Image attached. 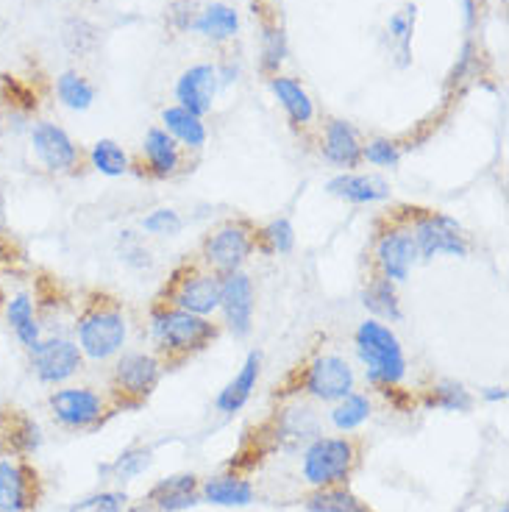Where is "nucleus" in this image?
Segmentation results:
<instances>
[{"instance_id": "obj_26", "label": "nucleus", "mask_w": 509, "mask_h": 512, "mask_svg": "<svg viewBox=\"0 0 509 512\" xmlns=\"http://www.w3.org/2000/svg\"><path fill=\"white\" fill-rule=\"evenodd\" d=\"M362 304L365 309L373 312L376 320H401L404 312H401V301H398V293H395V282L390 279H373L368 284V290L362 295Z\"/></svg>"}, {"instance_id": "obj_35", "label": "nucleus", "mask_w": 509, "mask_h": 512, "mask_svg": "<svg viewBox=\"0 0 509 512\" xmlns=\"http://www.w3.org/2000/svg\"><path fill=\"white\" fill-rule=\"evenodd\" d=\"M387 28H390V34H393V39L398 42V64L404 67V64H409V45H412V28H415V6H409L407 12L401 14H393L390 17V23H387Z\"/></svg>"}, {"instance_id": "obj_36", "label": "nucleus", "mask_w": 509, "mask_h": 512, "mask_svg": "<svg viewBox=\"0 0 509 512\" xmlns=\"http://www.w3.org/2000/svg\"><path fill=\"white\" fill-rule=\"evenodd\" d=\"M126 493H95V496H87V499L76 501L67 512H120L126 507Z\"/></svg>"}, {"instance_id": "obj_21", "label": "nucleus", "mask_w": 509, "mask_h": 512, "mask_svg": "<svg viewBox=\"0 0 509 512\" xmlns=\"http://www.w3.org/2000/svg\"><path fill=\"white\" fill-rule=\"evenodd\" d=\"M6 318H9V326H12V332L17 334V340H20L28 351L42 340V329H39L37 312H34V301H31L26 293L14 295L12 301L6 304Z\"/></svg>"}, {"instance_id": "obj_28", "label": "nucleus", "mask_w": 509, "mask_h": 512, "mask_svg": "<svg viewBox=\"0 0 509 512\" xmlns=\"http://www.w3.org/2000/svg\"><path fill=\"white\" fill-rule=\"evenodd\" d=\"M3 421L9 423L3 440H6L14 451H20V454L37 451L39 443H42V432H39V426L31 421L28 415H23V412H6Z\"/></svg>"}, {"instance_id": "obj_9", "label": "nucleus", "mask_w": 509, "mask_h": 512, "mask_svg": "<svg viewBox=\"0 0 509 512\" xmlns=\"http://www.w3.org/2000/svg\"><path fill=\"white\" fill-rule=\"evenodd\" d=\"M418 256V243H415L412 231H387L376 248L382 276L390 282H407L409 270L418 262Z\"/></svg>"}, {"instance_id": "obj_19", "label": "nucleus", "mask_w": 509, "mask_h": 512, "mask_svg": "<svg viewBox=\"0 0 509 512\" xmlns=\"http://www.w3.org/2000/svg\"><path fill=\"white\" fill-rule=\"evenodd\" d=\"M259 365H262V357L256 351H251L248 359H245V365H242V371L217 396V410L231 415V412H240L248 404V398H251L256 387V379H259Z\"/></svg>"}, {"instance_id": "obj_3", "label": "nucleus", "mask_w": 509, "mask_h": 512, "mask_svg": "<svg viewBox=\"0 0 509 512\" xmlns=\"http://www.w3.org/2000/svg\"><path fill=\"white\" fill-rule=\"evenodd\" d=\"M126 318L117 309H95L78 323V348L90 359H109L126 343Z\"/></svg>"}, {"instance_id": "obj_29", "label": "nucleus", "mask_w": 509, "mask_h": 512, "mask_svg": "<svg viewBox=\"0 0 509 512\" xmlns=\"http://www.w3.org/2000/svg\"><path fill=\"white\" fill-rule=\"evenodd\" d=\"M370 418V401L362 393H348L340 398V404L331 412V423L343 432H351Z\"/></svg>"}, {"instance_id": "obj_7", "label": "nucleus", "mask_w": 509, "mask_h": 512, "mask_svg": "<svg viewBox=\"0 0 509 512\" xmlns=\"http://www.w3.org/2000/svg\"><path fill=\"white\" fill-rule=\"evenodd\" d=\"M220 309H223L234 337H245L251 332V323H254V284L242 270H231V273L223 276Z\"/></svg>"}, {"instance_id": "obj_37", "label": "nucleus", "mask_w": 509, "mask_h": 512, "mask_svg": "<svg viewBox=\"0 0 509 512\" xmlns=\"http://www.w3.org/2000/svg\"><path fill=\"white\" fill-rule=\"evenodd\" d=\"M181 226L184 223H181L179 212H173V209H156L148 218H142V229L156 237H176Z\"/></svg>"}, {"instance_id": "obj_6", "label": "nucleus", "mask_w": 509, "mask_h": 512, "mask_svg": "<svg viewBox=\"0 0 509 512\" xmlns=\"http://www.w3.org/2000/svg\"><path fill=\"white\" fill-rule=\"evenodd\" d=\"M31 365H34L39 382H64L81 368V348L73 340H64V337L39 340L37 346L31 348Z\"/></svg>"}, {"instance_id": "obj_42", "label": "nucleus", "mask_w": 509, "mask_h": 512, "mask_svg": "<svg viewBox=\"0 0 509 512\" xmlns=\"http://www.w3.org/2000/svg\"><path fill=\"white\" fill-rule=\"evenodd\" d=\"M484 398L487 401H507V387H487Z\"/></svg>"}, {"instance_id": "obj_43", "label": "nucleus", "mask_w": 509, "mask_h": 512, "mask_svg": "<svg viewBox=\"0 0 509 512\" xmlns=\"http://www.w3.org/2000/svg\"><path fill=\"white\" fill-rule=\"evenodd\" d=\"M462 6H465V23H468V26H473V17H476L473 0H462Z\"/></svg>"}, {"instance_id": "obj_4", "label": "nucleus", "mask_w": 509, "mask_h": 512, "mask_svg": "<svg viewBox=\"0 0 509 512\" xmlns=\"http://www.w3.org/2000/svg\"><path fill=\"white\" fill-rule=\"evenodd\" d=\"M354 462V446L340 437H318L304 454V476L309 485L326 487L343 482Z\"/></svg>"}, {"instance_id": "obj_27", "label": "nucleus", "mask_w": 509, "mask_h": 512, "mask_svg": "<svg viewBox=\"0 0 509 512\" xmlns=\"http://www.w3.org/2000/svg\"><path fill=\"white\" fill-rule=\"evenodd\" d=\"M204 496L206 501L220 504V507H245L254 501V487L237 476H217L206 482Z\"/></svg>"}, {"instance_id": "obj_39", "label": "nucleus", "mask_w": 509, "mask_h": 512, "mask_svg": "<svg viewBox=\"0 0 509 512\" xmlns=\"http://www.w3.org/2000/svg\"><path fill=\"white\" fill-rule=\"evenodd\" d=\"M148 465H151V451L137 448V451H126V454H123L112 468H101V471L103 474L115 471L117 479H134V476H140Z\"/></svg>"}, {"instance_id": "obj_41", "label": "nucleus", "mask_w": 509, "mask_h": 512, "mask_svg": "<svg viewBox=\"0 0 509 512\" xmlns=\"http://www.w3.org/2000/svg\"><path fill=\"white\" fill-rule=\"evenodd\" d=\"M3 90H6V95L12 98L9 103H14V106H20L23 112H31L34 106H37V98L31 95L28 90H23L14 78H3Z\"/></svg>"}, {"instance_id": "obj_38", "label": "nucleus", "mask_w": 509, "mask_h": 512, "mask_svg": "<svg viewBox=\"0 0 509 512\" xmlns=\"http://www.w3.org/2000/svg\"><path fill=\"white\" fill-rule=\"evenodd\" d=\"M265 243H268V251H276V254H290L295 245V229L290 220H273L268 229L262 231Z\"/></svg>"}, {"instance_id": "obj_1", "label": "nucleus", "mask_w": 509, "mask_h": 512, "mask_svg": "<svg viewBox=\"0 0 509 512\" xmlns=\"http://www.w3.org/2000/svg\"><path fill=\"white\" fill-rule=\"evenodd\" d=\"M357 354L368 368V379L373 384H398L407 373V359L404 348L395 332L382 323V320L370 318L357 329Z\"/></svg>"}, {"instance_id": "obj_30", "label": "nucleus", "mask_w": 509, "mask_h": 512, "mask_svg": "<svg viewBox=\"0 0 509 512\" xmlns=\"http://www.w3.org/2000/svg\"><path fill=\"white\" fill-rule=\"evenodd\" d=\"M56 92L67 109H76V112H84L90 109L92 101H95V90L87 78H81L78 73H62L59 81H56Z\"/></svg>"}, {"instance_id": "obj_20", "label": "nucleus", "mask_w": 509, "mask_h": 512, "mask_svg": "<svg viewBox=\"0 0 509 512\" xmlns=\"http://www.w3.org/2000/svg\"><path fill=\"white\" fill-rule=\"evenodd\" d=\"M151 501L159 504V510L165 512H179L187 510V507H195L198 504V496H195V476L184 474V476H170L165 482L153 487Z\"/></svg>"}, {"instance_id": "obj_13", "label": "nucleus", "mask_w": 509, "mask_h": 512, "mask_svg": "<svg viewBox=\"0 0 509 512\" xmlns=\"http://www.w3.org/2000/svg\"><path fill=\"white\" fill-rule=\"evenodd\" d=\"M326 190L334 198H343L348 204H376V201H387L390 198V184L376 176V173H343L334 176L326 184Z\"/></svg>"}, {"instance_id": "obj_5", "label": "nucleus", "mask_w": 509, "mask_h": 512, "mask_svg": "<svg viewBox=\"0 0 509 512\" xmlns=\"http://www.w3.org/2000/svg\"><path fill=\"white\" fill-rule=\"evenodd\" d=\"M412 237L418 243V254L423 259H434V256H468V243L457 220L448 215H426L415 223Z\"/></svg>"}, {"instance_id": "obj_23", "label": "nucleus", "mask_w": 509, "mask_h": 512, "mask_svg": "<svg viewBox=\"0 0 509 512\" xmlns=\"http://www.w3.org/2000/svg\"><path fill=\"white\" fill-rule=\"evenodd\" d=\"M162 120H165V131L173 137V140L184 142L187 148H201L206 142V126L201 123V117L192 115L181 106H170L162 112Z\"/></svg>"}, {"instance_id": "obj_10", "label": "nucleus", "mask_w": 509, "mask_h": 512, "mask_svg": "<svg viewBox=\"0 0 509 512\" xmlns=\"http://www.w3.org/2000/svg\"><path fill=\"white\" fill-rule=\"evenodd\" d=\"M31 145H34V154H37L39 162L51 173H64L76 165V145L67 137L64 128L53 126V123H37L31 131Z\"/></svg>"}, {"instance_id": "obj_25", "label": "nucleus", "mask_w": 509, "mask_h": 512, "mask_svg": "<svg viewBox=\"0 0 509 512\" xmlns=\"http://www.w3.org/2000/svg\"><path fill=\"white\" fill-rule=\"evenodd\" d=\"M270 90L276 92L279 103L287 109V115L293 117V123H309L315 117V106L309 101V95L304 92V87L293 81V78L276 76L270 81Z\"/></svg>"}, {"instance_id": "obj_8", "label": "nucleus", "mask_w": 509, "mask_h": 512, "mask_svg": "<svg viewBox=\"0 0 509 512\" xmlns=\"http://www.w3.org/2000/svg\"><path fill=\"white\" fill-rule=\"evenodd\" d=\"M306 390L320 401H340L354 390V371L343 357H318L306 371Z\"/></svg>"}, {"instance_id": "obj_24", "label": "nucleus", "mask_w": 509, "mask_h": 512, "mask_svg": "<svg viewBox=\"0 0 509 512\" xmlns=\"http://www.w3.org/2000/svg\"><path fill=\"white\" fill-rule=\"evenodd\" d=\"M192 26H195L198 34L215 39V42H223V39H231L237 34L240 20H237V12L231 6H226V3H212V6H206L201 17Z\"/></svg>"}, {"instance_id": "obj_32", "label": "nucleus", "mask_w": 509, "mask_h": 512, "mask_svg": "<svg viewBox=\"0 0 509 512\" xmlns=\"http://www.w3.org/2000/svg\"><path fill=\"white\" fill-rule=\"evenodd\" d=\"M429 407H437V410L448 412H468L473 407L471 393L457 382H440L437 387H432V396L426 398Z\"/></svg>"}, {"instance_id": "obj_44", "label": "nucleus", "mask_w": 509, "mask_h": 512, "mask_svg": "<svg viewBox=\"0 0 509 512\" xmlns=\"http://www.w3.org/2000/svg\"><path fill=\"white\" fill-rule=\"evenodd\" d=\"M0 134H3V117H0Z\"/></svg>"}, {"instance_id": "obj_33", "label": "nucleus", "mask_w": 509, "mask_h": 512, "mask_svg": "<svg viewBox=\"0 0 509 512\" xmlns=\"http://www.w3.org/2000/svg\"><path fill=\"white\" fill-rule=\"evenodd\" d=\"M309 512H368L351 493L345 490H323L309 499Z\"/></svg>"}, {"instance_id": "obj_45", "label": "nucleus", "mask_w": 509, "mask_h": 512, "mask_svg": "<svg viewBox=\"0 0 509 512\" xmlns=\"http://www.w3.org/2000/svg\"><path fill=\"white\" fill-rule=\"evenodd\" d=\"M501 512H509V507H501Z\"/></svg>"}, {"instance_id": "obj_18", "label": "nucleus", "mask_w": 509, "mask_h": 512, "mask_svg": "<svg viewBox=\"0 0 509 512\" xmlns=\"http://www.w3.org/2000/svg\"><path fill=\"white\" fill-rule=\"evenodd\" d=\"M31 471L12 460L0 462V512H26L31 504L28 493Z\"/></svg>"}, {"instance_id": "obj_14", "label": "nucleus", "mask_w": 509, "mask_h": 512, "mask_svg": "<svg viewBox=\"0 0 509 512\" xmlns=\"http://www.w3.org/2000/svg\"><path fill=\"white\" fill-rule=\"evenodd\" d=\"M251 248H254V243H251L248 231L240 229V226H226L206 243V259L217 270L231 273V270H240L242 262L251 254Z\"/></svg>"}, {"instance_id": "obj_31", "label": "nucleus", "mask_w": 509, "mask_h": 512, "mask_svg": "<svg viewBox=\"0 0 509 512\" xmlns=\"http://www.w3.org/2000/svg\"><path fill=\"white\" fill-rule=\"evenodd\" d=\"M92 167L103 173V176H109V179H117V176H123L128 170V156L126 151L117 145L115 140H98L92 145Z\"/></svg>"}, {"instance_id": "obj_2", "label": "nucleus", "mask_w": 509, "mask_h": 512, "mask_svg": "<svg viewBox=\"0 0 509 512\" xmlns=\"http://www.w3.org/2000/svg\"><path fill=\"white\" fill-rule=\"evenodd\" d=\"M151 332L156 343H162L170 351H195L204 348L217 329L206 318L184 309H156L151 318Z\"/></svg>"}, {"instance_id": "obj_12", "label": "nucleus", "mask_w": 509, "mask_h": 512, "mask_svg": "<svg viewBox=\"0 0 509 512\" xmlns=\"http://www.w3.org/2000/svg\"><path fill=\"white\" fill-rule=\"evenodd\" d=\"M51 410L70 429H84L101 418V398L87 387H67L51 396Z\"/></svg>"}, {"instance_id": "obj_11", "label": "nucleus", "mask_w": 509, "mask_h": 512, "mask_svg": "<svg viewBox=\"0 0 509 512\" xmlns=\"http://www.w3.org/2000/svg\"><path fill=\"white\" fill-rule=\"evenodd\" d=\"M217 92V70L212 64H195L190 70H184L176 84V98L181 101V109H187L192 115H206L212 109Z\"/></svg>"}, {"instance_id": "obj_22", "label": "nucleus", "mask_w": 509, "mask_h": 512, "mask_svg": "<svg viewBox=\"0 0 509 512\" xmlns=\"http://www.w3.org/2000/svg\"><path fill=\"white\" fill-rule=\"evenodd\" d=\"M145 156L156 176H173L179 170V148L165 128H151L145 134Z\"/></svg>"}, {"instance_id": "obj_34", "label": "nucleus", "mask_w": 509, "mask_h": 512, "mask_svg": "<svg viewBox=\"0 0 509 512\" xmlns=\"http://www.w3.org/2000/svg\"><path fill=\"white\" fill-rule=\"evenodd\" d=\"M284 56H287V39H284V31L276 26L262 28V70L276 73L279 64L284 62Z\"/></svg>"}, {"instance_id": "obj_40", "label": "nucleus", "mask_w": 509, "mask_h": 512, "mask_svg": "<svg viewBox=\"0 0 509 512\" xmlns=\"http://www.w3.org/2000/svg\"><path fill=\"white\" fill-rule=\"evenodd\" d=\"M362 156L368 159L370 165L376 167H395L401 162V151H398V145L390 140L368 142V145L362 148Z\"/></svg>"}, {"instance_id": "obj_17", "label": "nucleus", "mask_w": 509, "mask_h": 512, "mask_svg": "<svg viewBox=\"0 0 509 512\" xmlns=\"http://www.w3.org/2000/svg\"><path fill=\"white\" fill-rule=\"evenodd\" d=\"M323 156L337 167H357L362 159V145H359L357 131L345 120H331L326 128V142H323Z\"/></svg>"}, {"instance_id": "obj_15", "label": "nucleus", "mask_w": 509, "mask_h": 512, "mask_svg": "<svg viewBox=\"0 0 509 512\" xmlns=\"http://www.w3.org/2000/svg\"><path fill=\"white\" fill-rule=\"evenodd\" d=\"M220 295H223V279L206 273V276H192V279L181 284L179 293H176V304L184 312L206 318L215 309H220Z\"/></svg>"}, {"instance_id": "obj_16", "label": "nucleus", "mask_w": 509, "mask_h": 512, "mask_svg": "<svg viewBox=\"0 0 509 512\" xmlns=\"http://www.w3.org/2000/svg\"><path fill=\"white\" fill-rule=\"evenodd\" d=\"M117 382L131 396H148L159 382V362L148 354H126L117 362Z\"/></svg>"}]
</instances>
